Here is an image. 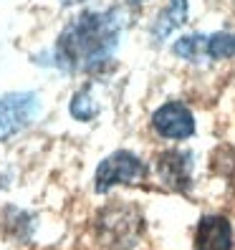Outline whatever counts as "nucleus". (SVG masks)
<instances>
[{
    "label": "nucleus",
    "mask_w": 235,
    "mask_h": 250,
    "mask_svg": "<svg viewBox=\"0 0 235 250\" xmlns=\"http://www.w3.org/2000/svg\"><path fill=\"white\" fill-rule=\"evenodd\" d=\"M124 10L111 8L107 13L86 10L73 18L56 41V61L66 71H96L116 51L124 31Z\"/></svg>",
    "instance_id": "obj_1"
},
{
    "label": "nucleus",
    "mask_w": 235,
    "mask_h": 250,
    "mask_svg": "<svg viewBox=\"0 0 235 250\" xmlns=\"http://www.w3.org/2000/svg\"><path fill=\"white\" fill-rule=\"evenodd\" d=\"M99 106L91 101V94L89 91H81L73 96L71 101V114H73V119H81V122H89L91 116H96Z\"/></svg>",
    "instance_id": "obj_12"
},
{
    "label": "nucleus",
    "mask_w": 235,
    "mask_h": 250,
    "mask_svg": "<svg viewBox=\"0 0 235 250\" xmlns=\"http://www.w3.org/2000/svg\"><path fill=\"white\" fill-rule=\"evenodd\" d=\"M152 126L159 137L180 142L195 134V116L180 101H170L152 114Z\"/></svg>",
    "instance_id": "obj_5"
},
{
    "label": "nucleus",
    "mask_w": 235,
    "mask_h": 250,
    "mask_svg": "<svg viewBox=\"0 0 235 250\" xmlns=\"http://www.w3.org/2000/svg\"><path fill=\"white\" fill-rule=\"evenodd\" d=\"M174 53H177L180 58H185V61H192V63H202L208 61V36H185L180 38L177 43H174Z\"/></svg>",
    "instance_id": "obj_9"
},
{
    "label": "nucleus",
    "mask_w": 235,
    "mask_h": 250,
    "mask_svg": "<svg viewBox=\"0 0 235 250\" xmlns=\"http://www.w3.org/2000/svg\"><path fill=\"white\" fill-rule=\"evenodd\" d=\"M66 5H73V3H81V0H64Z\"/></svg>",
    "instance_id": "obj_13"
},
{
    "label": "nucleus",
    "mask_w": 235,
    "mask_h": 250,
    "mask_svg": "<svg viewBox=\"0 0 235 250\" xmlns=\"http://www.w3.org/2000/svg\"><path fill=\"white\" fill-rule=\"evenodd\" d=\"M38 96L31 91L5 94L0 99V139H8L10 134L21 131L38 111Z\"/></svg>",
    "instance_id": "obj_4"
},
{
    "label": "nucleus",
    "mask_w": 235,
    "mask_h": 250,
    "mask_svg": "<svg viewBox=\"0 0 235 250\" xmlns=\"http://www.w3.org/2000/svg\"><path fill=\"white\" fill-rule=\"evenodd\" d=\"M208 56L213 61H223V58L235 56V33H213L208 36Z\"/></svg>",
    "instance_id": "obj_10"
},
{
    "label": "nucleus",
    "mask_w": 235,
    "mask_h": 250,
    "mask_svg": "<svg viewBox=\"0 0 235 250\" xmlns=\"http://www.w3.org/2000/svg\"><path fill=\"white\" fill-rule=\"evenodd\" d=\"M187 18V0H170V5L159 13V18L152 25V38L159 43L165 41L174 28H180Z\"/></svg>",
    "instance_id": "obj_8"
},
{
    "label": "nucleus",
    "mask_w": 235,
    "mask_h": 250,
    "mask_svg": "<svg viewBox=\"0 0 235 250\" xmlns=\"http://www.w3.org/2000/svg\"><path fill=\"white\" fill-rule=\"evenodd\" d=\"M147 177V167L139 157L122 149L109 154L96 169V192H107L114 185H137Z\"/></svg>",
    "instance_id": "obj_3"
},
{
    "label": "nucleus",
    "mask_w": 235,
    "mask_h": 250,
    "mask_svg": "<svg viewBox=\"0 0 235 250\" xmlns=\"http://www.w3.org/2000/svg\"><path fill=\"white\" fill-rule=\"evenodd\" d=\"M157 174L159 182L174 192H187L190 189V154L185 152H165L157 157Z\"/></svg>",
    "instance_id": "obj_7"
},
{
    "label": "nucleus",
    "mask_w": 235,
    "mask_h": 250,
    "mask_svg": "<svg viewBox=\"0 0 235 250\" xmlns=\"http://www.w3.org/2000/svg\"><path fill=\"white\" fill-rule=\"evenodd\" d=\"M213 167L235 187V146H220L213 157Z\"/></svg>",
    "instance_id": "obj_11"
},
{
    "label": "nucleus",
    "mask_w": 235,
    "mask_h": 250,
    "mask_svg": "<svg viewBox=\"0 0 235 250\" xmlns=\"http://www.w3.org/2000/svg\"><path fill=\"white\" fill-rule=\"evenodd\" d=\"M99 238L114 250H129L144 230L142 212L134 205H109L99 215Z\"/></svg>",
    "instance_id": "obj_2"
},
{
    "label": "nucleus",
    "mask_w": 235,
    "mask_h": 250,
    "mask_svg": "<svg viewBox=\"0 0 235 250\" xmlns=\"http://www.w3.org/2000/svg\"><path fill=\"white\" fill-rule=\"evenodd\" d=\"M195 250H233V228L225 215H205L195 230Z\"/></svg>",
    "instance_id": "obj_6"
}]
</instances>
